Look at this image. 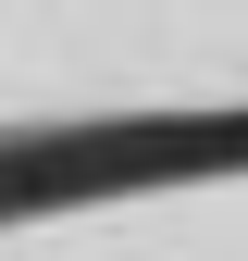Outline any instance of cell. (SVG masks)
I'll use <instances>...</instances> for the list:
<instances>
[{
	"mask_svg": "<svg viewBox=\"0 0 248 261\" xmlns=\"http://www.w3.org/2000/svg\"><path fill=\"white\" fill-rule=\"evenodd\" d=\"M186 137H248V0H0V174Z\"/></svg>",
	"mask_w": 248,
	"mask_h": 261,
	"instance_id": "1",
	"label": "cell"
},
{
	"mask_svg": "<svg viewBox=\"0 0 248 261\" xmlns=\"http://www.w3.org/2000/svg\"><path fill=\"white\" fill-rule=\"evenodd\" d=\"M0 261H248V137L0 187Z\"/></svg>",
	"mask_w": 248,
	"mask_h": 261,
	"instance_id": "2",
	"label": "cell"
}]
</instances>
